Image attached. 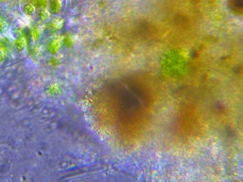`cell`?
Instances as JSON below:
<instances>
[{
    "label": "cell",
    "instance_id": "277c9868",
    "mask_svg": "<svg viewBox=\"0 0 243 182\" xmlns=\"http://www.w3.org/2000/svg\"><path fill=\"white\" fill-rule=\"evenodd\" d=\"M6 57V49L4 45L0 43V62H2Z\"/></svg>",
    "mask_w": 243,
    "mask_h": 182
},
{
    "label": "cell",
    "instance_id": "3957f363",
    "mask_svg": "<svg viewBox=\"0 0 243 182\" xmlns=\"http://www.w3.org/2000/svg\"><path fill=\"white\" fill-rule=\"evenodd\" d=\"M33 4L40 7H44L46 5V0H32Z\"/></svg>",
    "mask_w": 243,
    "mask_h": 182
},
{
    "label": "cell",
    "instance_id": "8992f818",
    "mask_svg": "<svg viewBox=\"0 0 243 182\" xmlns=\"http://www.w3.org/2000/svg\"><path fill=\"white\" fill-rule=\"evenodd\" d=\"M39 37V30L38 29H34L33 30H32V37L33 38V40H37Z\"/></svg>",
    "mask_w": 243,
    "mask_h": 182
},
{
    "label": "cell",
    "instance_id": "6da1fadb",
    "mask_svg": "<svg viewBox=\"0 0 243 182\" xmlns=\"http://www.w3.org/2000/svg\"><path fill=\"white\" fill-rule=\"evenodd\" d=\"M15 45H16V49L18 50H20V51L23 50L25 48V45H26V40H25V38L24 37H18L16 39V42H15Z\"/></svg>",
    "mask_w": 243,
    "mask_h": 182
},
{
    "label": "cell",
    "instance_id": "5b68a950",
    "mask_svg": "<svg viewBox=\"0 0 243 182\" xmlns=\"http://www.w3.org/2000/svg\"><path fill=\"white\" fill-rule=\"evenodd\" d=\"M58 43L56 41H52V42L50 43V49L51 52H53V53H55V51L58 49Z\"/></svg>",
    "mask_w": 243,
    "mask_h": 182
},
{
    "label": "cell",
    "instance_id": "9c48e42d",
    "mask_svg": "<svg viewBox=\"0 0 243 182\" xmlns=\"http://www.w3.org/2000/svg\"><path fill=\"white\" fill-rule=\"evenodd\" d=\"M49 16V14L48 12H47L46 10H43V11H42V12L40 13V17L42 20H45L46 18H47Z\"/></svg>",
    "mask_w": 243,
    "mask_h": 182
},
{
    "label": "cell",
    "instance_id": "52a82bcc",
    "mask_svg": "<svg viewBox=\"0 0 243 182\" xmlns=\"http://www.w3.org/2000/svg\"><path fill=\"white\" fill-rule=\"evenodd\" d=\"M58 0H53V2H52V4H51V8H52V10L53 11H57L58 9Z\"/></svg>",
    "mask_w": 243,
    "mask_h": 182
},
{
    "label": "cell",
    "instance_id": "ba28073f",
    "mask_svg": "<svg viewBox=\"0 0 243 182\" xmlns=\"http://www.w3.org/2000/svg\"><path fill=\"white\" fill-rule=\"evenodd\" d=\"M6 29H7V24H6L4 20H2L0 18V32L4 31Z\"/></svg>",
    "mask_w": 243,
    "mask_h": 182
},
{
    "label": "cell",
    "instance_id": "7a4b0ae2",
    "mask_svg": "<svg viewBox=\"0 0 243 182\" xmlns=\"http://www.w3.org/2000/svg\"><path fill=\"white\" fill-rule=\"evenodd\" d=\"M24 10L25 13L28 14V15H31V14H33L35 11V7H34L33 4L28 3V4L24 5Z\"/></svg>",
    "mask_w": 243,
    "mask_h": 182
}]
</instances>
